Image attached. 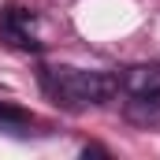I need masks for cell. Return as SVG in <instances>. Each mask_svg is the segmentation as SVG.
<instances>
[{"instance_id":"obj_1","label":"cell","mask_w":160,"mask_h":160,"mask_svg":"<svg viewBox=\"0 0 160 160\" xmlns=\"http://www.w3.org/2000/svg\"><path fill=\"white\" fill-rule=\"evenodd\" d=\"M41 86L45 93L67 108V112H82V108H93V104H104L116 97L119 78L116 75H104V71H86V67H45L41 71Z\"/></svg>"},{"instance_id":"obj_2","label":"cell","mask_w":160,"mask_h":160,"mask_svg":"<svg viewBox=\"0 0 160 160\" xmlns=\"http://www.w3.org/2000/svg\"><path fill=\"white\" fill-rule=\"evenodd\" d=\"M123 93H127V119L142 123V127H157L160 123V63H134L123 71Z\"/></svg>"},{"instance_id":"obj_3","label":"cell","mask_w":160,"mask_h":160,"mask_svg":"<svg viewBox=\"0 0 160 160\" xmlns=\"http://www.w3.org/2000/svg\"><path fill=\"white\" fill-rule=\"evenodd\" d=\"M0 41L15 52H38L41 48V30H38V15L26 8L8 4L0 11Z\"/></svg>"},{"instance_id":"obj_4","label":"cell","mask_w":160,"mask_h":160,"mask_svg":"<svg viewBox=\"0 0 160 160\" xmlns=\"http://www.w3.org/2000/svg\"><path fill=\"white\" fill-rule=\"evenodd\" d=\"M30 123H34L30 112H22V108H15V104H4V101H0V127H4V130H19V134H22Z\"/></svg>"}]
</instances>
